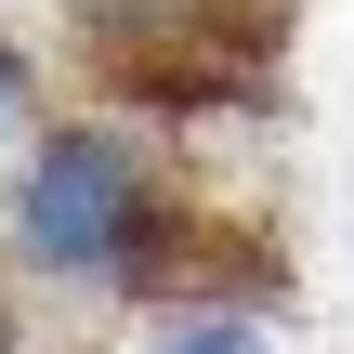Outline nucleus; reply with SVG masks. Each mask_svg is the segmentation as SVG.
Listing matches in <instances>:
<instances>
[{
	"mask_svg": "<svg viewBox=\"0 0 354 354\" xmlns=\"http://www.w3.org/2000/svg\"><path fill=\"white\" fill-rule=\"evenodd\" d=\"M131 354H276V328H263V302H171Z\"/></svg>",
	"mask_w": 354,
	"mask_h": 354,
	"instance_id": "nucleus-3",
	"label": "nucleus"
},
{
	"mask_svg": "<svg viewBox=\"0 0 354 354\" xmlns=\"http://www.w3.org/2000/svg\"><path fill=\"white\" fill-rule=\"evenodd\" d=\"M223 250L236 223L171 171V145L118 105H66L13 145L0 171V263L39 276V289H79V302H250L223 289Z\"/></svg>",
	"mask_w": 354,
	"mask_h": 354,
	"instance_id": "nucleus-1",
	"label": "nucleus"
},
{
	"mask_svg": "<svg viewBox=\"0 0 354 354\" xmlns=\"http://www.w3.org/2000/svg\"><path fill=\"white\" fill-rule=\"evenodd\" d=\"M66 39L92 66V105L118 118H223L276 92L289 0H66Z\"/></svg>",
	"mask_w": 354,
	"mask_h": 354,
	"instance_id": "nucleus-2",
	"label": "nucleus"
},
{
	"mask_svg": "<svg viewBox=\"0 0 354 354\" xmlns=\"http://www.w3.org/2000/svg\"><path fill=\"white\" fill-rule=\"evenodd\" d=\"M39 118H53V79H39V53L0 26V171H13V145H26Z\"/></svg>",
	"mask_w": 354,
	"mask_h": 354,
	"instance_id": "nucleus-4",
	"label": "nucleus"
}]
</instances>
